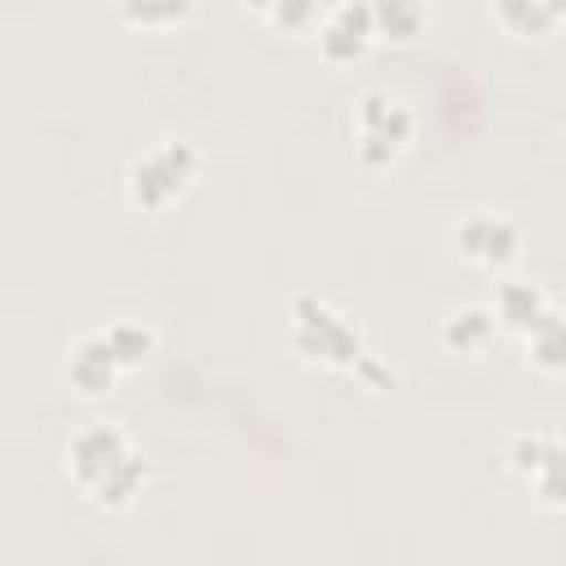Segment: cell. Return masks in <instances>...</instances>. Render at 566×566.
I'll use <instances>...</instances> for the list:
<instances>
[{"label":"cell","instance_id":"12","mask_svg":"<svg viewBox=\"0 0 566 566\" xmlns=\"http://www.w3.org/2000/svg\"><path fill=\"white\" fill-rule=\"evenodd\" d=\"M371 27L385 40H416L429 22V0H367Z\"/></svg>","mask_w":566,"mask_h":566},{"label":"cell","instance_id":"3","mask_svg":"<svg viewBox=\"0 0 566 566\" xmlns=\"http://www.w3.org/2000/svg\"><path fill=\"white\" fill-rule=\"evenodd\" d=\"M199 177V150L186 137H164L150 150H142L128 172H124V190L137 208L146 212H164L172 199H181L190 190V181Z\"/></svg>","mask_w":566,"mask_h":566},{"label":"cell","instance_id":"11","mask_svg":"<svg viewBox=\"0 0 566 566\" xmlns=\"http://www.w3.org/2000/svg\"><path fill=\"white\" fill-rule=\"evenodd\" d=\"M562 0H491V18L513 40H539L553 35L562 22Z\"/></svg>","mask_w":566,"mask_h":566},{"label":"cell","instance_id":"1","mask_svg":"<svg viewBox=\"0 0 566 566\" xmlns=\"http://www.w3.org/2000/svg\"><path fill=\"white\" fill-rule=\"evenodd\" d=\"M66 473L84 491L88 504L106 513H124L142 495L150 464L119 424L88 420L66 438Z\"/></svg>","mask_w":566,"mask_h":566},{"label":"cell","instance_id":"2","mask_svg":"<svg viewBox=\"0 0 566 566\" xmlns=\"http://www.w3.org/2000/svg\"><path fill=\"white\" fill-rule=\"evenodd\" d=\"M287 340L305 363L318 367H336V371H354V363L367 354V340L358 332V323L349 314H340L332 301L301 292L287 305Z\"/></svg>","mask_w":566,"mask_h":566},{"label":"cell","instance_id":"17","mask_svg":"<svg viewBox=\"0 0 566 566\" xmlns=\"http://www.w3.org/2000/svg\"><path fill=\"white\" fill-rule=\"evenodd\" d=\"M243 4H248V9H252V13H265V9H270V4H274V0H243Z\"/></svg>","mask_w":566,"mask_h":566},{"label":"cell","instance_id":"13","mask_svg":"<svg viewBox=\"0 0 566 566\" xmlns=\"http://www.w3.org/2000/svg\"><path fill=\"white\" fill-rule=\"evenodd\" d=\"M102 336L111 340V349H115V358H119L124 371L137 367V363H146L150 349H155V327L142 323V318H115V323L102 327Z\"/></svg>","mask_w":566,"mask_h":566},{"label":"cell","instance_id":"6","mask_svg":"<svg viewBox=\"0 0 566 566\" xmlns=\"http://www.w3.org/2000/svg\"><path fill=\"white\" fill-rule=\"evenodd\" d=\"M314 40H318L323 62H332V66H349V62H358V57L371 49V40H376L367 0H336L327 13H318V22H314Z\"/></svg>","mask_w":566,"mask_h":566},{"label":"cell","instance_id":"10","mask_svg":"<svg viewBox=\"0 0 566 566\" xmlns=\"http://www.w3.org/2000/svg\"><path fill=\"white\" fill-rule=\"evenodd\" d=\"M495 336H500V323H495L491 305H460V310H447L438 323V340L451 354H469V358L491 349Z\"/></svg>","mask_w":566,"mask_h":566},{"label":"cell","instance_id":"16","mask_svg":"<svg viewBox=\"0 0 566 566\" xmlns=\"http://www.w3.org/2000/svg\"><path fill=\"white\" fill-rule=\"evenodd\" d=\"M318 0H274L261 18L274 27V31H310L318 22Z\"/></svg>","mask_w":566,"mask_h":566},{"label":"cell","instance_id":"15","mask_svg":"<svg viewBox=\"0 0 566 566\" xmlns=\"http://www.w3.org/2000/svg\"><path fill=\"white\" fill-rule=\"evenodd\" d=\"M526 354H531V363L544 367V371H557V367H562V314H557V310H553L544 323H535V327L526 332Z\"/></svg>","mask_w":566,"mask_h":566},{"label":"cell","instance_id":"5","mask_svg":"<svg viewBox=\"0 0 566 566\" xmlns=\"http://www.w3.org/2000/svg\"><path fill=\"white\" fill-rule=\"evenodd\" d=\"M522 248V230L513 217L478 208L455 221V252L478 270H504Z\"/></svg>","mask_w":566,"mask_h":566},{"label":"cell","instance_id":"9","mask_svg":"<svg viewBox=\"0 0 566 566\" xmlns=\"http://www.w3.org/2000/svg\"><path fill=\"white\" fill-rule=\"evenodd\" d=\"M557 305L548 301V292L539 283H526V279H500L495 287V301H491V314L500 327H513V332H531L535 323H544Z\"/></svg>","mask_w":566,"mask_h":566},{"label":"cell","instance_id":"7","mask_svg":"<svg viewBox=\"0 0 566 566\" xmlns=\"http://www.w3.org/2000/svg\"><path fill=\"white\" fill-rule=\"evenodd\" d=\"M504 460L517 478L531 482V491H539L544 504H562V447L553 433H513Z\"/></svg>","mask_w":566,"mask_h":566},{"label":"cell","instance_id":"4","mask_svg":"<svg viewBox=\"0 0 566 566\" xmlns=\"http://www.w3.org/2000/svg\"><path fill=\"white\" fill-rule=\"evenodd\" d=\"M416 133L411 106L389 88H367L354 102V146L363 164H389L407 150Z\"/></svg>","mask_w":566,"mask_h":566},{"label":"cell","instance_id":"14","mask_svg":"<svg viewBox=\"0 0 566 566\" xmlns=\"http://www.w3.org/2000/svg\"><path fill=\"white\" fill-rule=\"evenodd\" d=\"M195 13V0H119V18L142 31H168L181 27Z\"/></svg>","mask_w":566,"mask_h":566},{"label":"cell","instance_id":"8","mask_svg":"<svg viewBox=\"0 0 566 566\" xmlns=\"http://www.w3.org/2000/svg\"><path fill=\"white\" fill-rule=\"evenodd\" d=\"M119 358H115V349H111V340L102 336V332H84L75 345H71V354H66V380H71V389L75 394H84V398H102V394H111L115 389V380H119Z\"/></svg>","mask_w":566,"mask_h":566}]
</instances>
